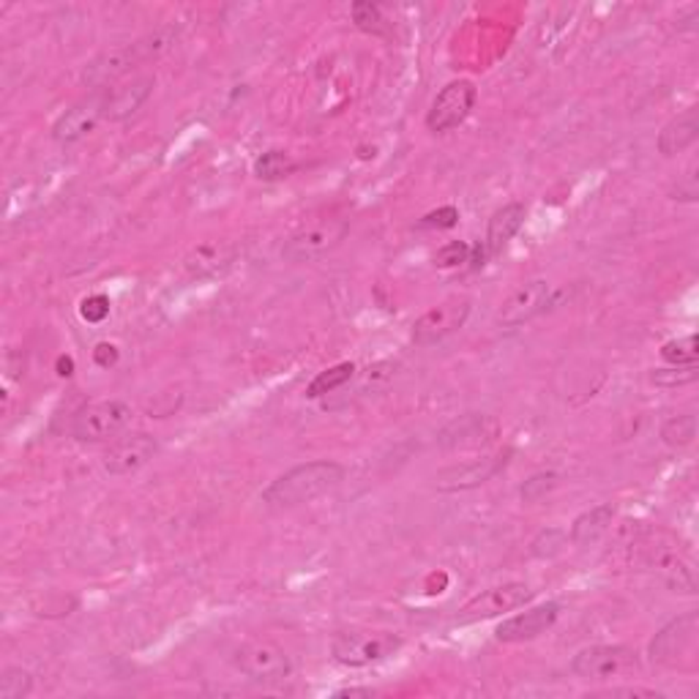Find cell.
<instances>
[{"mask_svg":"<svg viewBox=\"0 0 699 699\" xmlns=\"http://www.w3.org/2000/svg\"><path fill=\"white\" fill-rule=\"evenodd\" d=\"M342 481L344 467L339 462H306V465H298L284 473V476H279L262 492V503L271 505V508H295V505L311 503V500L333 492Z\"/></svg>","mask_w":699,"mask_h":699,"instance_id":"1","label":"cell"},{"mask_svg":"<svg viewBox=\"0 0 699 699\" xmlns=\"http://www.w3.org/2000/svg\"><path fill=\"white\" fill-rule=\"evenodd\" d=\"M134 421L132 405L121 400H101L79 407L72 418V438L79 443H112Z\"/></svg>","mask_w":699,"mask_h":699,"instance_id":"2","label":"cell"},{"mask_svg":"<svg viewBox=\"0 0 699 699\" xmlns=\"http://www.w3.org/2000/svg\"><path fill=\"white\" fill-rule=\"evenodd\" d=\"M233 664L238 666L241 675L249 677L252 683H260V686H277V683L287 680L290 672H293L290 655L279 645L266 642V639H252V642L235 648Z\"/></svg>","mask_w":699,"mask_h":699,"instance_id":"3","label":"cell"},{"mask_svg":"<svg viewBox=\"0 0 699 699\" xmlns=\"http://www.w3.org/2000/svg\"><path fill=\"white\" fill-rule=\"evenodd\" d=\"M572 672L582 680H612L639 672V653L626 645H596L574 655Z\"/></svg>","mask_w":699,"mask_h":699,"instance_id":"4","label":"cell"},{"mask_svg":"<svg viewBox=\"0 0 699 699\" xmlns=\"http://www.w3.org/2000/svg\"><path fill=\"white\" fill-rule=\"evenodd\" d=\"M402 648L400 634L391 631H344L333 639L331 653L342 666H369L389 659Z\"/></svg>","mask_w":699,"mask_h":699,"instance_id":"5","label":"cell"},{"mask_svg":"<svg viewBox=\"0 0 699 699\" xmlns=\"http://www.w3.org/2000/svg\"><path fill=\"white\" fill-rule=\"evenodd\" d=\"M347 233H350V219L344 217L320 219V222L298 230V233L284 244L282 255L287 262L320 260V257H326L328 252L342 246V241L347 238Z\"/></svg>","mask_w":699,"mask_h":699,"instance_id":"6","label":"cell"},{"mask_svg":"<svg viewBox=\"0 0 699 699\" xmlns=\"http://www.w3.org/2000/svg\"><path fill=\"white\" fill-rule=\"evenodd\" d=\"M470 298L465 295H456V298L443 301V304L432 306L429 311H424L416 322H413V342L418 347H432V344L443 342L445 336L459 331L462 326L470 317Z\"/></svg>","mask_w":699,"mask_h":699,"instance_id":"7","label":"cell"},{"mask_svg":"<svg viewBox=\"0 0 699 699\" xmlns=\"http://www.w3.org/2000/svg\"><path fill=\"white\" fill-rule=\"evenodd\" d=\"M697 612H686V615L666 623L650 642V659L661 666H683L688 659H694L691 653L697 648Z\"/></svg>","mask_w":699,"mask_h":699,"instance_id":"8","label":"cell"},{"mask_svg":"<svg viewBox=\"0 0 699 699\" xmlns=\"http://www.w3.org/2000/svg\"><path fill=\"white\" fill-rule=\"evenodd\" d=\"M476 99L478 90L470 79H454L432 101V110L427 112V128L434 134H445L451 128L462 126L470 118Z\"/></svg>","mask_w":699,"mask_h":699,"instance_id":"9","label":"cell"},{"mask_svg":"<svg viewBox=\"0 0 699 699\" xmlns=\"http://www.w3.org/2000/svg\"><path fill=\"white\" fill-rule=\"evenodd\" d=\"M534 599V590L525 582H505L498 585V588H489L483 593H478L476 599L467 601L465 606L456 615V623L467 626V623L489 621V617L505 615V612H514L519 606H525Z\"/></svg>","mask_w":699,"mask_h":699,"instance_id":"10","label":"cell"},{"mask_svg":"<svg viewBox=\"0 0 699 699\" xmlns=\"http://www.w3.org/2000/svg\"><path fill=\"white\" fill-rule=\"evenodd\" d=\"M552 298H555V290H552V284L547 282V279H530V282L519 284V287L503 301L498 322L503 328L525 326V322L544 315L552 306Z\"/></svg>","mask_w":699,"mask_h":699,"instance_id":"11","label":"cell"},{"mask_svg":"<svg viewBox=\"0 0 699 699\" xmlns=\"http://www.w3.org/2000/svg\"><path fill=\"white\" fill-rule=\"evenodd\" d=\"M159 454V443H156L154 434L145 432H132L121 434L118 440H112L107 445L105 456H101V465L110 476H134V473L143 470L145 465H150V459Z\"/></svg>","mask_w":699,"mask_h":699,"instance_id":"12","label":"cell"},{"mask_svg":"<svg viewBox=\"0 0 699 699\" xmlns=\"http://www.w3.org/2000/svg\"><path fill=\"white\" fill-rule=\"evenodd\" d=\"M101 121H107V90H96L94 96L77 101L72 110L63 112L52 123V139L61 145H74L94 134Z\"/></svg>","mask_w":699,"mask_h":699,"instance_id":"13","label":"cell"},{"mask_svg":"<svg viewBox=\"0 0 699 699\" xmlns=\"http://www.w3.org/2000/svg\"><path fill=\"white\" fill-rule=\"evenodd\" d=\"M511 454H514V451L505 449L500 451V454H489L481 456V459L465 462V465L445 467V470H440L438 478H434V487H438L440 492H467V489L481 487V483L492 481V478L508 465Z\"/></svg>","mask_w":699,"mask_h":699,"instance_id":"14","label":"cell"},{"mask_svg":"<svg viewBox=\"0 0 699 699\" xmlns=\"http://www.w3.org/2000/svg\"><path fill=\"white\" fill-rule=\"evenodd\" d=\"M500 434L498 418L483 416V413H467L451 421L443 432L438 434V443L443 449H481L489 445Z\"/></svg>","mask_w":699,"mask_h":699,"instance_id":"15","label":"cell"},{"mask_svg":"<svg viewBox=\"0 0 699 699\" xmlns=\"http://www.w3.org/2000/svg\"><path fill=\"white\" fill-rule=\"evenodd\" d=\"M238 260V244L228 238L203 241L186 255L184 268L195 279H217L228 273Z\"/></svg>","mask_w":699,"mask_h":699,"instance_id":"16","label":"cell"},{"mask_svg":"<svg viewBox=\"0 0 699 699\" xmlns=\"http://www.w3.org/2000/svg\"><path fill=\"white\" fill-rule=\"evenodd\" d=\"M557 617H561V604L550 601V604L534 606V610L503 621L494 631V637H498V642H530V639L550 631L557 623Z\"/></svg>","mask_w":699,"mask_h":699,"instance_id":"17","label":"cell"},{"mask_svg":"<svg viewBox=\"0 0 699 699\" xmlns=\"http://www.w3.org/2000/svg\"><path fill=\"white\" fill-rule=\"evenodd\" d=\"M154 85L156 79L150 74H139V77H132L128 83L107 88V121L118 123L137 115L145 101L150 99V94H154Z\"/></svg>","mask_w":699,"mask_h":699,"instance_id":"18","label":"cell"},{"mask_svg":"<svg viewBox=\"0 0 699 699\" xmlns=\"http://www.w3.org/2000/svg\"><path fill=\"white\" fill-rule=\"evenodd\" d=\"M645 563L648 568H653L661 577V582L675 593H694L697 582H694V568L677 555V550L672 547H648L645 550Z\"/></svg>","mask_w":699,"mask_h":699,"instance_id":"19","label":"cell"},{"mask_svg":"<svg viewBox=\"0 0 699 699\" xmlns=\"http://www.w3.org/2000/svg\"><path fill=\"white\" fill-rule=\"evenodd\" d=\"M699 137V110L688 107L680 115L672 118L659 134V150L664 156H677L691 148Z\"/></svg>","mask_w":699,"mask_h":699,"instance_id":"20","label":"cell"},{"mask_svg":"<svg viewBox=\"0 0 699 699\" xmlns=\"http://www.w3.org/2000/svg\"><path fill=\"white\" fill-rule=\"evenodd\" d=\"M525 217H528V211H525L522 203H508V206H503L492 219H489L487 241H483L489 257L500 255V252L508 246V241L514 238V235L519 233L522 224H525Z\"/></svg>","mask_w":699,"mask_h":699,"instance_id":"21","label":"cell"},{"mask_svg":"<svg viewBox=\"0 0 699 699\" xmlns=\"http://www.w3.org/2000/svg\"><path fill=\"white\" fill-rule=\"evenodd\" d=\"M612 519H615V505L612 503L596 505V508L585 511V514H579L577 519H574L568 539H572L574 547L596 544V541L610 530Z\"/></svg>","mask_w":699,"mask_h":699,"instance_id":"22","label":"cell"},{"mask_svg":"<svg viewBox=\"0 0 699 699\" xmlns=\"http://www.w3.org/2000/svg\"><path fill=\"white\" fill-rule=\"evenodd\" d=\"M353 375H356V367H353V364L350 361L336 364V367L326 369V372H320L315 380H311L309 389H306V396H309V400H322L326 394H333V391H339L342 385H347L350 380H353Z\"/></svg>","mask_w":699,"mask_h":699,"instance_id":"23","label":"cell"},{"mask_svg":"<svg viewBox=\"0 0 699 699\" xmlns=\"http://www.w3.org/2000/svg\"><path fill=\"white\" fill-rule=\"evenodd\" d=\"M694 438H697V416H691V413L666 418L664 427H661V440L672 449H686L688 443H694Z\"/></svg>","mask_w":699,"mask_h":699,"instance_id":"24","label":"cell"},{"mask_svg":"<svg viewBox=\"0 0 699 699\" xmlns=\"http://www.w3.org/2000/svg\"><path fill=\"white\" fill-rule=\"evenodd\" d=\"M295 170V159L284 150H268L255 161V175L260 181H282Z\"/></svg>","mask_w":699,"mask_h":699,"instance_id":"25","label":"cell"},{"mask_svg":"<svg viewBox=\"0 0 699 699\" xmlns=\"http://www.w3.org/2000/svg\"><path fill=\"white\" fill-rule=\"evenodd\" d=\"M661 358L672 367H694L699 361V350H697V336L688 333V336L672 339L661 347Z\"/></svg>","mask_w":699,"mask_h":699,"instance_id":"26","label":"cell"},{"mask_svg":"<svg viewBox=\"0 0 699 699\" xmlns=\"http://www.w3.org/2000/svg\"><path fill=\"white\" fill-rule=\"evenodd\" d=\"M34 691V675L23 666H9L0 675V699H25Z\"/></svg>","mask_w":699,"mask_h":699,"instance_id":"27","label":"cell"},{"mask_svg":"<svg viewBox=\"0 0 699 699\" xmlns=\"http://www.w3.org/2000/svg\"><path fill=\"white\" fill-rule=\"evenodd\" d=\"M350 14H353L356 28L364 30V34H372V36L389 34V23H385L383 12H380V7H375V3H353Z\"/></svg>","mask_w":699,"mask_h":699,"instance_id":"28","label":"cell"},{"mask_svg":"<svg viewBox=\"0 0 699 699\" xmlns=\"http://www.w3.org/2000/svg\"><path fill=\"white\" fill-rule=\"evenodd\" d=\"M555 487V473H536V476H530L528 481H525V487H522V500H525V503H539V500L544 498V494H550Z\"/></svg>","mask_w":699,"mask_h":699,"instance_id":"29","label":"cell"},{"mask_svg":"<svg viewBox=\"0 0 699 699\" xmlns=\"http://www.w3.org/2000/svg\"><path fill=\"white\" fill-rule=\"evenodd\" d=\"M699 378L697 364L694 367H670V369H655L653 372V383L664 385V389H675V385H686L694 383Z\"/></svg>","mask_w":699,"mask_h":699,"instance_id":"30","label":"cell"},{"mask_svg":"<svg viewBox=\"0 0 699 699\" xmlns=\"http://www.w3.org/2000/svg\"><path fill=\"white\" fill-rule=\"evenodd\" d=\"M473 257V246H467L465 241H454V244L443 246V249L434 255V262H438L440 268H454V266H462V262H470Z\"/></svg>","mask_w":699,"mask_h":699,"instance_id":"31","label":"cell"},{"mask_svg":"<svg viewBox=\"0 0 699 699\" xmlns=\"http://www.w3.org/2000/svg\"><path fill=\"white\" fill-rule=\"evenodd\" d=\"M456 222H459V211H456L454 206H445V208H438V211L427 213V217L418 222V228L421 230H451V228H456Z\"/></svg>","mask_w":699,"mask_h":699,"instance_id":"32","label":"cell"},{"mask_svg":"<svg viewBox=\"0 0 699 699\" xmlns=\"http://www.w3.org/2000/svg\"><path fill=\"white\" fill-rule=\"evenodd\" d=\"M79 315H83V320L88 322H101L107 315H110V298L101 293L88 295V298L83 301V306H79Z\"/></svg>","mask_w":699,"mask_h":699,"instance_id":"33","label":"cell"},{"mask_svg":"<svg viewBox=\"0 0 699 699\" xmlns=\"http://www.w3.org/2000/svg\"><path fill=\"white\" fill-rule=\"evenodd\" d=\"M672 200H683V203H694L699 197V181H697V167H691V170L683 175L680 184L675 186V189L670 192Z\"/></svg>","mask_w":699,"mask_h":699,"instance_id":"34","label":"cell"},{"mask_svg":"<svg viewBox=\"0 0 699 699\" xmlns=\"http://www.w3.org/2000/svg\"><path fill=\"white\" fill-rule=\"evenodd\" d=\"M557 536H563V534H557V530H550V534H541L536 541H539V544H547V547H539V550H534V555L536 557L557 555V552H561V547H563V541H557V544H555Z\"/></svg>","mask_w":699,"mask_h":699,"instance_id":"35","label":"cell"},{"mask_svg":"<svg viewBox=\"0 0 699 699\" xmlns=\"http://www.w3.org/2000/svg\"><path fill=\"white\" fill-rule=\"evenodd\" d=\"M96 361H99V367H112V364L118 361V350H115V344H107V342H101L99 347H96Z\"/></svg>","mask_w":699,"mask_h":699,"instance_id":"36","label":"cell"},{"mask_svg":"<svg viewBox=\"0 0 699 699\" xmlns=\"http://www.w3.org/2000/svg\"><path fill=\"white\" fill-rule=\"evenodd\" d=\"M606 694H610V697H661V694L650 691V688H612V691Z\"/></svg>","mask_w":699,"mask_h":699,"instance_id":"37","label":"cell"},{"mask_svg":"<svg viewBox=\"0 0 699 699\" xmlns=\"http://www.w3.org/2000/svg\"><path fill=\"white\" fill-rule=\"evenodd\" d=\"M372 688H342L336 691V697H372Z\"/></svg>","mask_w":699,"mask_h":699,"instance_id":"38","label":"cell"}]
</instances>
